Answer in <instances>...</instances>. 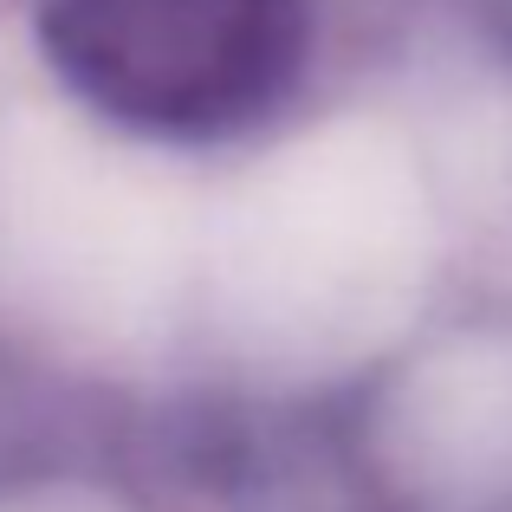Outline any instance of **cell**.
<instances>
[{
    "mask_svg": "<svg viewBox=\"0 0 512 512\" xmlns=\"http://www.w3.org/2000/svg\"><path fill=\"white\" fill-rule=\"evenodd\" d=\"M46 33L91 98L195 130L286 78L292 0H46Z\"/></svg>",
    "mask_w": 512,
    "mask_h": 512,
    "instance_id": "6da1fadb",
    "label": "cell"
}]
</instances>
